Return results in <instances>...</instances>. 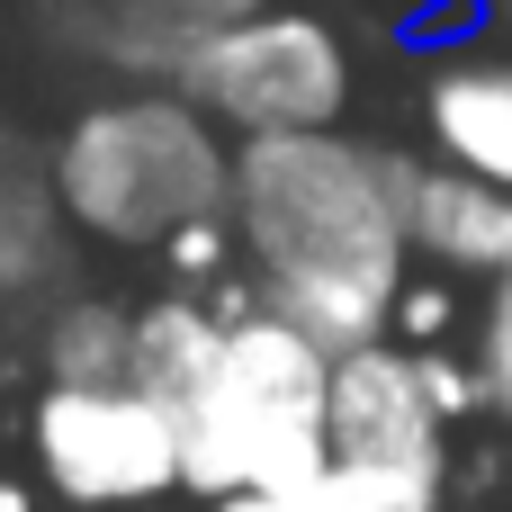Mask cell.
Returning <instances> with one entry per match:
<instances>
[{
    "mask_svg": "<svg viewBox=\"0 0 512 512\" xmlns=\"http://www.w3.org/2000/svg\"><path fill=\"white\" fill-rule=\"evenodd\" d=\"M234 234L252 252L261 306L306 324L324 351H360L405 306V216L387 153L342 135H243L234 153Z\"/></svg>",
    "mask_w": 512,
    "mask_h": 512,
    "instance_id": "1",
    "label": "cell"
},
{
    "mask_svg": "<svg viewBox=\"0 0 512 512\" xmlns=\"http://www.w3.org/2000/svg\"><path fill=\"white\" fill-rule=\"evenodd\" d=\"M333 360L342 351H324L279 306L234 315L207 396L180 414L189 495L243 504V495H288L324 477L333 468Z\"/></svg>",
    "mask_w": 512,
    "mask_h": 512,
    "instance_id": "2",
    "label": "cell"
},
{
    "mask_svg": "<svg viewBox=\"0 0 512 512\" xmlns=\"http://www.w3.org/2000/svg\"><path fill=\"white\" fill-rule=\"evenodd\" d=\"M63 216L99 243H180L234 216V153L207 135V117L171 90L99 99L54 144Z\"/></svg>",
    "mask_w": 512,
    "mask_h": 512,
    "instance_id": "3",
    "label": "cell"
},
{
    "mask_svg": "<svg viewBox=\"0 0 512 512\" xmlns=\"http://www.w3.org/2000/svg\"><path fill=\"white\" fill-rule=\"evenodd\" d=\"M180 81L243 135H315L351 99L342 36L306 9H252V18H225V27H198Z\"/></svg>",
    "mask_w": 512,
    "mask_h": 512,
    "instance_id": "4",
    "label": "cell"
},
{
    "mask_svg": "<svg viewBox=\"0 0 512 512\" xmlns=\"http://www.w3.org/2000/svg\"><path fill=\"white\" fill-rule=\"evenodd\" d=\"M27 450L36 477L81 512H144L189 486L180 414H162L144 387H45L27 414Z\"/></svg>",
    "mask_w": 512,
    "mask_h": 512,
    "instance_id": "5",
    "label": "cell"
},
{
    "mask_svg": "<svg viewBox=\"0 0 512 512\" xmlns=\"http://www.w3.org/2000/svg\"><path fill=\"white\" fill-rule=\"evenodd\" d=\"M333 468L405 495L414 512H441V486H450V405H441L423 351L360 342V351L333 360Z\"/></svg>",
    "mask_w": 512,
    "mask_h": 512,
    "instance_id": "6",
    "label": "cell"
},
{
    "mask_svg": "<svg viewBox=\"0 0 512 512\" xmlns=\"http://www.w3.org/2000/svg\"><path fill=\"white\" fill-rule=\"evenodd\" d=\"M387 180H396V216L414 252H432L441 270H477V279L512 270V189L459 162H396V153H387Z\"/></svg>",
    "mask_w": 512,
    "mask_h": 512,
    "instance_id": "7",
    "label": "cell"
},
{
    "mask_svg": "<svg viewBox=\"0 0 512 512\" xmlns=\"http://www.w3.org/2000/svg\"><path fill=\"white\" fill-rule=\"evenodd\" d=\"M225 315H207L198 297H162V306H144L135 315V369H126V387H144L162 414H189L198 396H207V378H216V360H225Z\"/></svg>",
    "mask_w": 512,
    "mask_h": 512,
    "instance_id": "8",
    "label": "cell"
},
{
    "mask_svg": "<svg viewBox=\"0 0 512 512\" xmlns=\"http://www.w3.org/2000/svg\"><path fill=\"white\" fill-rule=\"evenodd\" d=\"M432 144L459 171L512 189V63H450L432 81Z\"/></svg>",
    "mask_w": 512,
    "mask_h": 512,
    "instance_id": "9",
    "label": "cell"
},
{
    "mask_svg": "<svg viewBox=\"0 0 512 512\" xmlns=\"http://www.w3.org/2000/svg\"><path fill=\"white\" fill-rule=\"evenodd\" d=\"M54 216H63L54 162L0 117V288L45 279V261H54Z\"/></svg>",
    "mask_w": 512,
    "mask_h": 512,
    "instance_id": "10",
    "label": "cell"
},
{
    "mask_svg": "<svg viewBox=\"0 0 512 512\" xmlns=\"http://www.w3.org/2000/svg\"><path fill=\"white\" fill-rule=\"evenodd\" d=\"M45 387H126L135 369V315L108 297H72L45 315Z\"/></svg>",
    "mask_w": 512,
    "mask_h": 512,
    "instance_id": "11",
    "label": "cell"
},
{
    "mask_svg": "<svg viewBox=\"0 0 512 512\" xmlns=\"http://www.w3.org/2000/svg\"><path fill=\"white\" fill-rule=\"evenodd\" d=\"M477 387H486V405L512 423V270L486 288V324H477Z\"/></svg>",
    "mask_w": 512,
    "mask_h": 512,
    "instance_id": "12",
    "label": "cell"
},
{
    "mask_svg": "<svg viewBox=\"0 0 512 512\" xmlns=\"http://www.w3.org/2000/svg\"><path fill=\"white\" fill-rule=\"evenodd\" d=\"M162 18H180V27H225V18H252V9H270V0H153Z\"/></svg>",
    "mask_w": 512,
    "mask_h": 512,
    "instance_id": "13",
    "label": "cell"
},
{
    "mask_svg": "<svg viewBox=\"0 0 512 512\" xmlns=\"http://www.w3.org/2000/svg\"><path fill=\"white\" fill-rule=\"evenodd\" d=\"M504 18H512V0H504Z\"/></svg>",
    "mask_w": 512,
    "mask_h": 512,
    "instance_id": "14",
    "label": "cell"
}]
</instances>
